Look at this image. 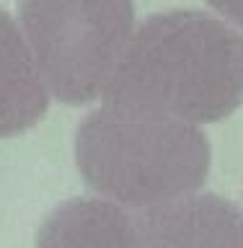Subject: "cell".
I'll list each match as a JSON object with an SVG mask.
<instances>
[{
	"label": "cell",
	"mask_w": 243,
	"mask_h": 248,
	"mask_svg": "<svg viewBox=\"0 0 243 248\" xmlns=\"http://www.w3.org/2000/svg\"><path fill=\"white\" fill-rule=\"evenodd\" d=\"M75 163L93 191L145 212L205 186L210 142L192 122L106 101L78 127Z\"/></svg>",
	"instance_id": "obj_2"
},
{
	"label": "cell",
	"mask_w": 243,
	"mask_h": 248,
	"mask_svg": "<svg viewBox=\"0 0 243 248\" xmlns=\"http://www.w3.org/2000/svg\"><path fill=\"white\" fill-rule=\"evenodd\" d=\"M223 18H228L233 26L243 31V0H207Z\"/></svg>",
	"instance_id": "obj_7"
},
{
	"label": "cell",
	"mask_w": 243,
	"mask_h": 248,
	"mask_svg": "<svg viewBox=\"0 0 243 248\" xmlns=\"http://www.w3.org/2000/svg\"><path fill=\"white\" fill-rule=\"evenodd\" d=\"M49 108L21 26L0 8V137H16L44 119Z\"/></svg>",
	"instance_id": "obj_6"
},
{
	"label": "cell",
	"mask_w": 243,
	"mask_h": 248,
	"mask_svg": "<svg viewBox=\"0 0 243 248\" xmlns=\"http://www.w3.org/2000/svg\"><path fill=\"white\" fill-rule=\"evenodd\" d=\"M145 248H243V215L230 199L197 194L143 212Z\"/></svg>",
	"instance_id": "obj_4"
},
{
	"label": "cell",
	"mask_w": 243,
	"mask_h": 248,
	"mask_svg": "<svg viewBox=\"0 0 243 248\" xmlns=\"http://www.w3.org/2000/svg\"><path fill=\"white\" fill-rule=\"evenodd\" d=\"M104 96L192 124L220 122L243 104V34L192 8L153 13L135 29Z\"/></svg>",
	"instance_id": "obj_1"
},
{
	"label": "cell",
	"mask_w": 243,
	"mask_h": 248,
	"mask_svg": "<svg viewBox=\"0 0 243 248\" xmlns=\"http://www.w3.org/2000/svg\"><path fill=\"white\" fill-rule=\"evenodd\" d=\"M36 248H145L143 215L112 199L62 202L42 222Z\"/></svg>",
	"instance_id": "obj_5"
},
{
	"label": "cell",
	"mask_w": 243,
	"mask_h": 248,
	"mask_svg": "<svg viewBox=\"0 0 243 248\" xmlns=\"http://www.w3.org/2000/svg\"><path fill=\"white\" fill-rule=\"evenodd\" d=\"M18 18L44 88L67 106L106 93L135 34L132 0H21Z\"/></svg>",
	"instance_id": "obj_3"
}]
</instances>
